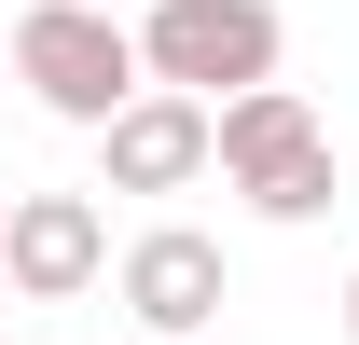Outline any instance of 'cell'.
Here are the masks:
<instances>
[{
    "label": "cell",
    "mask_w": 359,
    "mask_h": 345,
    "mask_svg": "<svg viewBox=\"0 0 359 345\" xmlns=\"http://www.w3.org/2000/svg\"><path fill=\"white\" fill-rule=\"evenodd\" d=\"M208 166L249 194L263 221H318L332 194H346V166H332V125H318L290 83H249V97H208Z\"/></svg>",
    "instance_id": "1"
},
{
    "label": "cell",
    "mask_w": 359,
    "mask_h": 345,
    "mask_svg": "<svg viewBox=\"0 0 359 345\" xmlns=\"http://www.w3.org/2000/svg\"><path fill=\"white\" fill-rule=\"evenodd\" d=\"M0 55H14V83L42 97L55 125H83V138L111 125V111H125L138 83H152V69H138V28L111 14V0H28Z\"/></svg>",
    "instance_id": "2"
},
{
    "label": "cell",
    "mask_w": 359,
    "mask_h": 345,
    "mask_svg": "<svg viewBox=\"0 0 359 345\" xmlns=\"http://www.w3.org/2000/svg\"><path fill=\"white\" fill-rule=\"evenodd\" d=\"M276 55H290L276 0H138V69L180 97H249L276 83Z\"/></svg>",
    "instance_id": "3"
},
{
    "label": "cell",
    "mask_w": 359,
    "mask_h": 345,
    "mask_svg": "<svg viewBox=\"0 0 359 345\" xmlns=\"http://www.w3.org/2000/svg\"><path fill=\"white\" fill-rule=\"evenodd\" d=\"M111 276V208L97 194H0V290L14 304H83Z\"/></svg>",
    "instance_id": "4"
},
{
    "label": "cell",
    "mask_w": 359,
    "mask_h": 345,
    "mask_svg": "<svg viewBox=\"0 0 359 345\" xmlns=\"http://www.w3.org/2000/svg\"><path fill=\"white\" fill-rule=\"evenodd\" d=\"M111 290H125V318H138L152 345H194L208 318H222V235L152 221V235H125V249H111Z\"/></svg>",
    "instance_id": "5"
},
{
    "label": "cell",
    "mask_w": 359,
    "mask_h": 345,
    "mask_svg": "<svg viewBox=\"0 0 359 345\" xmlns=\"http://www.w3.org/2000/svg\"><path fill=\"white\" fill-rule=\"evenodd\" d=\"M194 180H208V97L138 83L97 125V194H194Z\"/></svg>",
    "instance_id": "6"
},
{
    "label": "cell",
    "mask_w": 359,
    "mask_h": 345,
    "mask_svg": "<svg viewBox=\"0 0 359 345\" xmlns=\"http://www.w3.org/2000/svg\"><path fill=\"white\" fill-rule=\"evenodd\" d=\"M346 345H359V276H346Z\"/></svg>",
    "instance_id": "7"
},
{
    "label": "cell",
    "mask_w": 359,
    "mask_h": 345,
    "mask_svg": "<svg viewBox=\"0 0 359 345\" xmlns=\"http://www.w3.org/2000/svg\"><path fill=\"white\" fill-rule=\"evenodd\" d=\"M0 83H14V55H0Z\"/></svg>",
    "instance_id": "8"
}]
</instances>
